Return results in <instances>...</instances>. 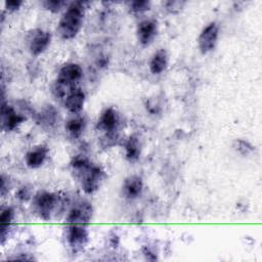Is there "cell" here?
<instances>
[{
	"mask_svg": "<svg viewBox=\"0 0 262 262\" xmlns=\"http://www.w3.org/2000/svg\"><path fill=\"white\" fill-rule=\"evenodd\" d=\"M85 2L75 1L67 6L66 11L59 19L57 31L61 39H74L80 32L84 15H85Z\"/></svg>",
	"mask_w": 262,
	"mask_h": 262,
	"instance_id": "obj_1",
	"label": "cell"
},
{
	"mask_svg": "<svg viewBox=\"0 0 262 262\" xmlns=\"http://www.w3.org/2000/svg\"><path fill=\"white\" fill-rule=\"evenodd\" d=\"M83 77V69L80 64L75 62H68L61 67L58 72L54 93L56 97H63L68 94V92L77 87L76 84L82 79Z\"/></svg>",
	"mask_w": 262,
	"mask_h": 262,
	"instance_id": "obj_2",
	"label": "cell"
},
{
	"mask_svg": "<svg viewBox=\"0 0 262 262\" xmlns=\"http://www.w3.org/2000/svg\"><path fill=\"white\" fill-rule=\"evenodd\" d=\"M74 171L79 176L82 189L88 194L95 192L100 187L104 178L103 170L99 166L92 165L90 162Z\"/></svg>",
	"mask_w": 262,
	"mask_h": 262,
	"instance_id": "obj_3",
	"label": "cell"
},
{
	"mask_svg": "<svg viewBox=\"0 0 262 262\" xmlns=\"http://www.w3.org/2000/svg\"><path fill=\"white\" fill-rule=\"evenodd\" d=\"M58 204V196L48 191L38 192L33 201L35 213L43 220H49Z\"/></svg>",
	"mask_w": 262,
	"mask_h": 262,
	"instance_id": "obj_4",
	"label": "cell"
},
{
	"mask_svg": "<svg viewBox=\"0 0 262 262\" xmlns=\"http://www.w3.org/2000/svg\"><path fill=\"white\" fill-rule=\"evenodd\" d=\"M120 123L121 118L119 113L114 107H107L101 113L97 121V127L99 130L105 132L107 136L116 138Z\"/></svg>",
	"mask_w": 262,
	"mask_h": 262,
	"instance_id": "obj_5",
	"label": "cell"
},
{
	"mask_svg": "<svg viewBox=\"0 0 262 262\" xmlns=\"http://www.w3.org/2000/svg\"><path fill=\"white\" fill-rule=\"evenodd\" d=\"M219 37V27L216 23L212 21L207 25L201 32L198 38L199 49L203 54H207L211 52L218 41Z\"/></svg>",
	"mask_w": 262,
	"mask_h": 262,
	"instance_id": "obj_6",
	"label": "cell"
},
{
	"mask_svg": "<svg viewBox=\"0 0 262 262\" xmlns=\"http://www.w3.org/2000/svg\"><path fill=\"white\" fill-rule=\"evenodd\" d=\"M93 215V208L87 201H80L76 203L68 213L67 222L69 224H86Z\"/></svg>",
	"mask_w": 262,
	"mask_h": 262,
	"instance_id": "obj_7",
	"label": "cell"
},
{
	"mask_svg": "<svg viewBox=\"0 0 262 262\" xmlns=\"http://www.w3.org/2000/svg\"><path fill=\"white\" fill-rule=\"evenodd\" d=\"M66 237L69 246L77 251L87 244L89 233L84 224H69Z\"/></svg>",
	"mask_w": 262,
	"mask_h": 262,
	"instance_id": "obj_8",
	"label": "cell"
},
{
	"mask_svg": "<svg viewBox=\"0 0 262 262\" xmlns=\"http://www.w3.org/2000/svg\"><path fill=\"white\" fill-rule=\"evenodd\" d=\"M51 34L47 31L37 29L31 33L29 40V49L32 55L38 56L42 54L50 45Z\"/></svg>",
	"mask_w": 262,
	"mask_h": 262,
	"instance_id": "obj_9",
	"label": "cell"
},
{
	"mask_svg": "<svg viewBox=\"0 0 262 262\" xmlns=\"http://www.w3.org/2000/svg\"><path fill=\"white\" fill-rule=\"evenodd\" d=\"M158 33V23L154 18H147L141 20L136 29V35L138 42L143 45H149L156 38Z\"/></svg>",
	"mask_w": 262,
	"mask_h": 262,
	"instance_id": "obj_10",
	"label": "cell"
},
{
	"mask_svg": "<svg viewBox=\"0 0 262 262\" xmlns=\"http://www.w3.org/2000/svg\"><path fill=\"white\" fill-rule=\"evenodd\" d=\"M84 102L85 93L79 87L72 88L66 95V98H63L64 107L74 115H78L83 110Z\"/></svg>",
	"mask_w": 262,
	"mask_h": 262,
	"instance_id": "obj_11",
	"label": "cell"
},
{
	"mask_svg": "<svg viewBox=\"0 0 262 262\" xmlns=\"http://www.w3.org/2000/svg\"><path fill=\"white\" fill-rule=\"evenodd\" d=\"M1 120H2V127L6 131H12L18 125H20L26 120V118L17 114L12 106L8 105L3 101L2 107H1Z\"/></svg>",
	"mask_w": 262,
	"mask_h": 262,
	"instance_id": "obj_12",
	"label": "cell"
},
{
	"mask_svg": "<svg viewBox=\"0 0 262 262\" xmlns=\"http://www.w3.org/2000/svg\"><path fill=\"white\" fill-rule=\"evenodd\" d=\"M143 190L142 178L138 175H131L127 177L122 186V192L125 198L129 200L137 199L141 195Z\"/></svg>",
	"mask_w": 262,
	"mask_h": 262,
	"instance_id": "obj_13",
	"label": "cell"
},
{
	"mask_svg": "<svg viewBox=\"0 0 262 262\" xmlns=\"http://www.w3.org/2000/svg\"><path fill=\"white\" fill-rule=\"evenodd\" d=\"M47 156H48V148L44 145H39L27 152L25 157V161L28 167L32 169H37L44 164Z\"/></svg>",
	"mask_w": 262,
	"mask_h": 262,
	"instance_id": "obj_14",
	"label": "cell"
},
{
	"mask_svg": "<svg viewBox=\"0 0 262 262\" xmlns=\"http://www.w3.org/2000/svg\"><path fill=\"white\" fill-rule=\"evenodd\" d=\"M149 71L154 75H159L163 73L168 66V54L163 48L156 51L149 60Z\"/></svg>",
	"mask_w": 262,
	"mask_h": 262,
	"instance_id": "obj_15",
	"label": "cell"
},
{
	"mask_svg": "<svg viewBox=\"0 0 262 262\" xmlns=\"http://www.w3.org/2000/svg\"><path fill=\"white\" fill-rule=\"evenodd\" d=\"M64 127L69 136L73 139H76L83 134L86 127V120L84 117L76 115L66 123Z\"/></svg>",
	"mask_w": 262,
	"mask_h": 262,
	"instance_id": "obj_16",
	"label": "cell"
},
{
	"mask_svg": "<svg viewBox=\"0 0 262 262\" xmlns=\"http://www.w3.org/2000/svg\"><path fill=\"white\" fill-rule=\"evenodd\" d=\"M58 112L52 106L48 105L45 107L37 117V122L43 127H53L57 122Z\"/></svg>",
	"mask_w": 262,
	"mask_h": 262,
	"instance_id": "obj_17",
	"label": "cell"
},
{
	"mask_svg": "<svg viewBox=\"0 0 262 262\" xmlns=\"http://www.w3.org/2000/svg\"><path fill=\"white\" fill-rule=\"evenodd\" d=\"M140 142L136 136H130L125 143V156L130 162L136 161L140 156Z\"/></svg>",
	"mask_w": 262,
	"mask_h": 262,
	"instance_id": "obj_18",
	"label": "cell"
},
{
	"mask_svg": "<svg viewBox=\"0 0 262 262\" xmlns=\"http://www.w3.org/2000/svg\"><path fill=\"white\" fill-rule=\"evenodd\" d=\"M14 218V211L11 207H6L2 209L1 215H0V236H1V243L4 242L6 231L8 230L12 220Z\"/></svg>",
	"mask_w": 262,
	"mask_h": 262,
	"instance_id": "obj_19",
	"label": "cell"
},
{
	"mask_svg": "<svg viewBox=\"0 0 262 262\" xmlns=\"http://www.w3.org/2000/svg\"><path fill=\"white\" fill-rule=\"evenodd\" d=\"M150 8V2L144 0L131 1L129 3V11L134 15H140Z\"/></svg>",
	"mask_w": 262,
	"mask_h": 262,
	"instance_id": "obj_20",
	"label": "cell"
},
{
	"mask_svg": "<svg viewBox=\"0 0 262 262\" xmlns=\"http://www.w3.org/2000/svg\"><path fill=\"white\" fill-rule=\"evenodd\" d=\"M42 5L51 12H58L64 6H67V2L62 0H46L42 2Z\"/></svg>",
	"mask_w": 262,
	"mask_h": 262,
	"instance_id": "obj_21",
	"label": "cell"
},
{
	"mask_svg": "<svg viewBox=\"0 0 262 262\" xmlns=\"http://www.w3.org/2000/svg\"><path fill=\"white\" fill-rule=\"evenodd\" d=\"M233 147L236 151L243 154V155H248L253 150V146L245 140H235L233 142Z\"/></svg>",
	"mask_w": 262,
	"mask_h": 262,
	"instance_id": "obj_22",
	"label": "cell"
},
{
	"mask_svg": "<svg viewBox=\"0 0 262 262\" xmlns=\"http://www.w3.org/2000/svg\"><path fill=\"white\" fill-rule=\"evenodd\" d=\"M183 4H184V2H180V1H168L165 3L166 9L169 10L170 12H176V11L180 10Z\"/></svg>",
	"mask_w": 262,
	"mask_h": 262,
	"instance_id": "obj_23",
	"label": "cell"
},
{
	"mask_svg": "<svg viewBox=\"0 0 262 262\" xmlns=\"http://www.w3.org/2000/svg\"><path fill=\"white\" fill-rule=\"evenodd\" d=\"M17 198L21 201H27L31 198V189L28 188L27 186H23L21 188H19L18 192H17Z\"/></svg>",
	"mask_w": 262,
	"mask_h": 262,
	"instance_id": "obj_24",
	"label": "cell"
},
{
	"mask_svg": "<svg viewBox=\"0 0 262 262\" xmlns=\"http://www.w3.org/2000/svg\"><path fill=\"white\" fill-rule=\"evenodd\" d=\"M23 4V1H18V0H11V1H6L5 2V6L9 11H15L17 10Z\"/></svg>",
	"mask_w": 262,
	"mask_h": 262,
	"instance_id": "obj_25",
	"label": "cell"
}]
</instances>
